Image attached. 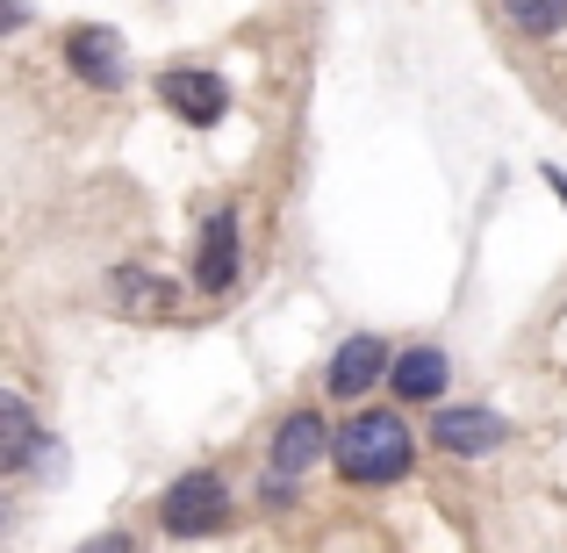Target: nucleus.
Listing matches in <instances>:
<instances>
[{"label": "nucleus", "mask_w": 567, "mask_h": 553, "mask_svg": "<svg viewBox=\"0 0 567 553\" xmlns=\"http://www.w3.org/2000/svg\"><path fill=\"white\" fill-rule=\"evenodd\" d=\"M445 381H453V367H445L439 346H402L395 367H388V388H395V402H439Z\"/></svg>", "instance_id": "10"}, {"label": "nucleus", "mask_w": 567, "mask_h": 553, "mask_svg": "<svg viewBox=\"0 0 567 553\" xmlns=\"http://www.w3.org/2000/svg\"><path fill=\"white\" fill-rule=\"evenodd\" d=\"M331 468L346 474L352 489L402 482V474L416 468V439H410V424H402V410H360V417H346V431H338V446H331Z\"/></svg>", "instance_id": "1"}, {"label": "nucleus", "mask_w": 567, "mask_h": 553, "mask_svg": "<svg viewBox=\"0 0 567 553\" xmlns=\"http://www.w3.org/2000/svg\"><path fill=\"white\" fill-rule=\"evenodd\" d=\"M58 51H65V72H72L80 86H94V94H115V86L130 80L123 37H115V29H101V22H72Z\"/></svg>", "instance_id": "3"}, {"label": "nucleus", "mask_w": 567, "mask_h": 553, "mask_svg": "<svg viewBox=\"0 0 567 553\" xmlns=\"http://www.w3.org/2000/svg\"><path fill=\"white\" fill-rule=\"evenodd\" d=\"M331 446H338V431L323 424L317 410H288L274 424V460H266V468L274 474H302V468H317V460H331Z\"/></svg>", "instance_id": "9"}, {"label": "nucleus", "mask_w": 567, "mask_h": 553, "mask_svg": "<svg viewBox=\"0 0 567 553\" xmlns=\"http://www.w3.org/2000/svg\"><path fill=\"white\" fill-rule=\"evenodd\" d=\"M388 367H395V360H388V338L360 331V338H346V346L331 352V367H323V388H331L338 402H360V396L381 381Z\"/></svg>", "instance_id": "8"}, {"label": "nucleus", "mask_w": 567, "mask_h": 553, "mask_svg": "<svg viewBox=\"0 0 567 553\" xmlns=\"http://www.w3.org/2000/svg\"><path fill=\"white\" fill-rule=\"evenodd\" d=\"M80 553H137V540H130V532H94Z\"/></svg>", "instance_id": "14"}, {"label": "nucleus", "mask_w": 567, "mask_h": 553, "mask_svg": "<svg viewBox=\"0 0 567 553\" xmlns=\"http://www.w3.org/2000/svg\"><path fill=\"white\" fill-rule=\"evenodd\" d=\"M511 439V424H503L496 410H482V402H439V417H431V446L439 453H460V460H474V453H488V446H503Z\"/></svg>", "instance_id": "7"}, {"label": "nucleus", "mask_w": 567, "mask_h": 553, "mask_svg": "<svg viewBox=\"0 0 567 553\" xmlns=\"http://www.w3.org/2000/svg\"><path fill=\"white\" fill-rule=\"evenodd\" d=\"M101 288H109V309L130 317V324H166L173 309H181V288H173L166 274H152V266H115Z\"/></svg>", "instance_id": "6"}, {"label": "nucleus", "mask_w": 567, "mask_h": 553, "mask_svg": "<svg viewBox=\"0 0 567 553\" xmlns=\"http://www.w3.org/2000/svg\"><path fill=\"white\" fill-rule=\"evenodd\" d=\"M37 453H43V439H37V424H29V402L22 396H0V468L29 474V468H37Z\"/></svg>", "instance_id": "11"}, {"label": "nucleus", "mask_w": 567, "mask_h": 553, "mask_svg": "<svg viewBox=\"0 0 567 553\" xmlns=\"http://www.w3.org/2000/svg\"><path fill=\"white\" fill-rule=\"evenodd\" d=\"M237 266H245V237H237V208H208L202 245H194V288L202 295H230Z\"/></svg>", "instance_id": "5"}, {"label": "nucleus", "mask_w": 567, "mask_h": 553, "mask_svg": "<svg viewBox=\"0 0 567 553\" xmlns=\"http://www.w3.org/2000/svg\"><path fill=\"white\" fill-rule=\"evenodd\" d=\"M158 101L194 130H216L223 115H230V86H223L208 65H166L158 72Z\"/></svg>", "instance_id": "4"}, {"label": "nucleus", "mask_w": 567, "mask_h": 553, "mask_svg": "<svg viewBox=\"0 0 567 553\" xmlns=\"http://www.w3.org/2000/svg\"><path fill=\"white\" fill-rule=\"evenodd\" d=\"M546 187H554L560 202H567V173H560V166H546Z\"/></svg>", "instance_id": "15"}, {"label": "nucleus", "mask_w": 567, "mask_h": 553, "mask_svg": "<svg viewBox=\"0 0 567 553\" xmlns=\"http://www.w3.org/2000/svg\"><path fill=\"white\" fill-rule=\"evenodd\" d=\"M517 37H560L567 29V0H503Z\"/></svg>", "instance_id": "12"}, {"label": "nucleus", "mask_w": 567, "mask_h": 553, "mask_svg": "<svg viewBox=\"0 0 567 553\" xmlns=\"http://www.w3.org/2000/svg\"><path fill=\"white\" fill-rule=\"evenodd\" d=\"M259 503H266V511H295V474H274V468H266Z\"/></svg>", "instance_id": "13"}, {"label": "nucleus", "mask_w": 567, "mask_h": 553, "mask_svg": "<svg viewBox=\"0 0 567 553\" xmlns=\"http://www.w3.org/2000/svg\"><path fill=\"white\" fill-rule=\"evenodd\" d=\"M158 525H166L173 540H208V532H223L230 525V482H223L216 468L173 474V489L158 496Z\"/></svg>", "instance_id": "2"}]
</instances>
